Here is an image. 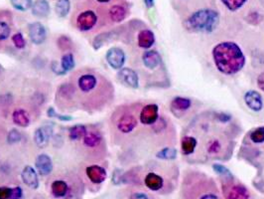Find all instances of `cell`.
Segmentation results:
<instances>
[{
    "instance_id": "37",
    "label": "cell",
    "mask_w": 264,
    "mask_h": 199,
    "mask_svg": "<svg viewBox=\"0 0 264 199\" xmlns=\"http://www.w3.org/2000/svg\"><path fill=\"white\" fill-rule=\"evenodd\" d=\"M11 32V28L7 22L0 20V41L6 40Z\"/></svg>"
},
{
    "instance_id": "29",
    "label": "cell",
    "mask_w": 264,
    "mask_h": 199,
    "mask_svg": "<svg viewBox=\"0 0 264 199\" xmlns=\"http://www.w3.org/2000/svg\"><path fill=\"white\" fill-rule=\"evenodd\" d=\"M156 156L160 159H163V160H172V159H175L177 157V149L174 147L166 146V147L160 149L156 153Z\"/></svg>"
},
{
    "instance_id": "26",
    "label": "cell",
    "mask_w": 264,
    "mask_h": 199,
    "mask_svg": "<svg viewBox=\"0 0 264 199\" xmlns=\"http://www.w3.org/2000/svg\"><path fill=\"white\" fill-rule=\"evenodd\" d=\"M12 120H13V123L15 125H17L21 128H26L30 124V119H29L28 114L24 110H21V109L13 112Z\"/></svg>"
},
{
    "instance_id": "46",
    "label": "cell",
    "mask_w": 264,
    "mask_h": 199,
    "mask_svg": "<svg viewBox=\"0 0 264 199\" xmlns=\"http://www.w3.org/2000/svg\"><path fill=\"white\" fill-rule=\"evenodd\" d=\"M143 1L147 8H151L154 6V0H143Z\"/></svg>"
},
{
    "instance_id": "3",
    "label": "cell",
    "mask_w": 264,
    "mask_h": 199,
    "mask_svg": "<svg viewBox=\"0 0 264 199\" xmlns=\"http://www.w3.org/2000/svg\"><path fill=\"white\" fill-rule=\"evenodd\" d=\"M216 69L224 75H234L246 65V57L240 47L230 41L218 43L212 50Z\"/></svg>"
},
{
    "instance_id": "44",
    "label": "cell",
    "mask_w": 264,
    "mask_h": 199,
    "mask_svg": "<svg viewBox=\"0 0 264 199\" xmlns=\"http://www.w3.org/2000/svg\"><path fill=\"white\" fill-rule=\"evenodd\" d=\"M52 70L57 75H64V74H66V72L63 70L61 64L59 65L57 62H53L52 63Z\"/></svg>"
},
{
    "instance_id": "35",
    "label": "cell",
    "mask_w": 264,
    "mask_h": 199,
    "mask_svg": "<svg viewBox=\"0 0 264 199\" xmlns=\"http://www.w3.org/2000/svg\"><path fill=\"white\" fill-rule=\"evenodd\" d=\"M128 199H157L153 194L144 191V190H140V189H135L132 190V192L128 194Z\"/></svg>"
},
{
    "instance_id": "32",
    "label": "cell",
    "mask_w": 264,
    "mask_h": 199,
    "mask_svg": "<svg viewBox=\"0 0 264 199\" xmlns=\"http://www.w3.org/2000/svg\"><path fill=\"white\" fill-rule=\"evenodd\" d=\"M12 6L19 11H27L32 8V0H10Z\"/></svg>"
},
{
    "instance_id": "24",
    "label": "cell",
    "mask_w": 264,
    "mask_h": 199,
    "mask_svg": "<svg viewBox=\"0 0 264 199\" xmlns=\"http://www.w3.org/2000/svg\"><path fill=\"white\" fill-rule=\"evenodd\" d=\"M110 17L114 22H122L126 19L128 15V10L124 6L120 4L112 5L108 11Z\"/></svg>"
},
{
    "instance_id": "18",
    "label": "cell",
    "mask_w": 264,
    "mask_h": 199,
    "mask_svg": "<svg viewBox=\"0 0 264 199\" xmlns=\"http://www.w3.org/2000/svg\"><path fill=\"white\" fill-rule=\"evenodd\" d=\"M196 148H197L196 138L193 135L186 133L181 139V150L183 155L192 156L195 153Z\"/></svg>"
},
{
    "instance_id": "2",
    "label": "cell",
    "mask_w": 264,
    "mask_h": 199,
    "mask_svg": "<svg viewBox=\"0 0 264 199\" xmlns=\"http://www.w3.org/2000/svg\"><path fill=\"white\" fill-rule=\"evenodd\" d=\"M181 195L183 199H224L212 177L194 170L184 175Z\"/></svg>"
},
{
    "instance_id": "1",
    "label": "cell",
    "mask_w": 264,
    "mask_h": 199,
    "mask_svg": "<svg viewBox=\"0 0 264 199\" xmlns=\"http://www.w3.org/2000/svg\"><path fill=\"white\" fill-rule=\"evenodd\" d=\"M208 121L206 118H202L200 122L194 124L193 127V135L197 140V148L200 149V155L204 156L208 159H224L230 156L232 147V138L230 136V133L224 131L218 132L220 130V126L230 121V117L228 115L224 114H216L214 125V119ZM194 153V154H195ZM193 154V155H194Z\"/></svg>"
},
{
    "instance_id": "39",
    "label": "cell",
    "mask_w": 264,
    "mask_h": 199,
    "mask_svg": "<svg viewBox=\"0 0 264 199\" xmlns=\"http://www.w3.org/2000/svg\"><path fill=\"white\" fill-rule=\"evenodd\" d=\"M214 169L216 170V172H218V174H220L224 178H228V177H232V174L230 172V170L224 167V165L220 164H214L212 165Z\"/></svg>"
},
{
    "instance_id": "36",
    "label": "cell",
    "mask_w": 264,
    "mask_h": 199,
    "mask_svg": "<svg viewBox=\"0 0 264 199\" xmlns=\"http://www.w3.org/2000/svg\"><path fill=\"white\" fill-rule=\"evenodd\" d=\"M252 141L254 143H262L264 142V127H260L254 130L250 135Z\"/></svg>"
},
{
    "instance_id": "17",
    "label": "cell",
    "mask_w": 264,
    "mask_h": 199,
    "mask_svg": "<svg viewBox=\"0 0 264 199\" xmlns=\"http://www.w3.org/2000/svg\"><path fill=\"white\" fill-rule=\"evenodd\" d=\"M21 177L23 182L30 188L32 189H37L39 187V179H38V175L37 172L35 171V169L29 165L25 166L22 173H21Z\"/></svg>"
},
{
    "instance_id": "13",
    "label": "cell",
    "mask_w": 264,
    "mask_h": 199,
    "mask_svg": "<svg viewBox=\"0 0 264 199\" xmlns=\"http://www.w3.org/2000/svg\"><path fill=\"white\" fill-rule=\"evenodd\" d=\"M88 178L94 184H100L106 179V171L100 165H90L86 169Z\"/></svg>"
},
{
    "instance_id": "40",
    "label": "cell",
    "mask_w": 264,
    "mask_h": 199,
    "mask_svg": "<svg viewBox=\"0 0 264 199\" xmlns=\"http://www.w3.org/2000/svg\"><path fill=\"white\" fill-rule=\"evenodd\" d=\"M20 140H21V133H19V131H17V130H11L8 133V135H7V141H8V143L13 144V143L19 142Z\"/></svg>"
},
{
    "instance_id": "15",
    "label": "cell",
    "mask_w": 264,
    "mask_h": 199,
    "mask_svg": "<svg viewBox=\"0 0 264 199\" xmlns=\"http://www.w3.org/2000/svg\"><path fill=\"white\" fill-rule=\"evenodd\" d=\"M244 102H246V106L254 112H260L264 108V102H262V98L260 94L258 93L256 91H254V90L246 93Z\"/></svg>"
},
{
    "instance_id": "19",
    "label": "cell",
    "mask_w": 264,
    "mask_h": 199,
    "mask_svg": "<svg viewBox=\"0 0 264 199\" xmlns=\"http://www.w3.org/2000/svg\"><path fill=\"white\" fill-rule=\"evenodd\" d=\"M51 135H52V128L50 127L39 128L34 133V141L37 144V146L41 148L46 147Z\"/></svg>"
},
{
    "instance_id": "38",
    "label": "cell",
    "mask_w": 264,
    "mask_h": 199,
    "mask_svg": "<svg viewBox=\"0 0 264 199\" xmlns=\"http://www.w3.org/2000/svg\"><path fill=\"white\" fill-rule=\"evenodd\" d=\"M12 41H13L15 47L18 48V49H23V48H25V46H26L25 39H24V37H23V35H22L21 33H16V34H14V35L12 36Z\"/></svg>"
},
{
    "instance_id": "31",
    "label": "cell",
    "mask_w": 264,
    "mask_h": 199,
    "mask_svg": "<svg viewBox=\"0 0 264 199\" xmlns=\"http://www.w3.org/2000/svg\"><path fill=\"white\" fill-rule=\"evenodd\" d=\"M74 65L76 63H74V55L72 53H66L65 55H63L61 59V66L66 73L68 71H72L74 68Z\"/></svg>"
},
{
    "instance_id": "20",
    "label": "cell",
    "mask_w": 264,
    "mask_h": 199,
    "mask_svg": "<svg viewBox=\"0 0 264 199\" xmlns=\"http://www.w3.org/2000/svg\"><path fill=\"white\" fill-rule=\"evenodd\" d=\"M51 192L55 198H65L70 192V186L65 180L57 179L51 184Z\"/></svg>"
},
{
    "instance_id": "11",
    "label": "cell",
    "mask_w": 264,
    "mask_h": 199,
    "mask_svg": "<svg viewBox=\"0 0 264 199\" xmlns=\"http://www.w3.org/2000/svg\"><path fill=\"white\" fill-rule=\"evenodd\" d=\"M118 78L124 85L132 88V89H137L139 86L138 75L134 70H132L130 68L120 69L118 74Z\"/></svg>"
},
{
    "instance_id": "41",
    "label": "cell",
    "mask_w": 264,
    "mask_h": 199,
    "mask_svg": "<svg viewBox=\"0 0 264 199\" xmlns=\"http://www.w3.org/2000/svg\"><path fill=\"white\" fill-rule=\"evenodd\" d=\"M47 114L50 118H56L60 121H70L72 120V117H70V116H61V115L57 114L53 108H49V110L47 111Z\"/></svg>"
},
{
    "instance_id": "43",
    "label": "cell",
    "mask_w": 264,
    "mask_h": 199,
    "mask_svg": "<svg viewBox=\"0 0 264 199\" xmlns=\"http://www.w3.org/2000/svg\"><path fill=\"white\" fill-rule=\"evenodd\" d=\"M11 195V188L7 186H0V199H9Z\"/></svg>"
},
{
    "instance_id": "10",
    "label": "cell",
    "mask_w": 264,
    "mask_h": 199,
    "mask_svg": "<svg viewBox=\"0 0 264 199\" xmlns=\"http://www.w3.org/2000/svg\"><path fill=\"white\" fill-rule=\"evenodd\" d=\"M106 61L112 68L120 70L126 63V54L122 49L118 47H112L106 53Z\"/></svg>"
},
{
    "instance_id": "47",
    "label": "cell",
    "mask_w": 264,
    "mask_h": 199,
    "mask_svg": "<svg viewBox=\"0 0 264 199\" xmlns=\"http://www.w3.org/2000/svg\"><path fill=\"white\" fill-rule=\"evenodd\" d=\"M98 2H100V3H108V2H110V0H96Z\"/></svg>"
},
{
    "instance_id": "16",
    "label": "cell",
    "mask_w": 264,
    "mask_h": 199,
    "mask_svg": "<svg viewBox=\"0 0 264 199\" xmlns=\"http://www.w3.org/2000/svg\"><path fill=\"white\" fill-rule=\"evenodd\" d=\"M98 80L96 77L92 74H84L78 80V86L80 92L90 93L96 87Z\"/></svg>"
},
{
    "instance_id": "7",
    "label": "cell",
    "mask_w": 264,
    "mask_h": 199,
    "mask_svg": "<svg viewBox=\"0 0 264 199\" xmlns=\"http://www.w3.org/2000/svg\"><path fill=\"white\" fill-rule=\"evenodd\" d=\"M98 22V16L92 10H86L80 12L76 20V24L80 31L92 30Z\"/></svg>"
},
{
    "instance_id": "45",
    "label": "cell",
    "mask_w": 264,
    "mask_h": 199,
    "mask_svg": "<svg viewBox=\"0 0 264 199\" xmlns=\"http://www.w3.org/2000/svg\"><path fill=\"white\" fill-rule=\"evenodd\" d=\"M258 86L262 92H264V72H262L258 78Z\"/></svg>"
},
{
    "instance_id": "33",
    "label": "cell",
    "mask_w": 264,
    "mask_h": 199,
    "mask_svg": "<svg viewBox=\"0 0 264 199\" xmlns=\"http://www.w3.org/2000/svg\"><path fill=\"white\" fill-rule=\"evenodd\" d=\"M222 4L230 11H236L242 8L248 0H220Z\"/></svg>"
},
{
    "instance_id": "9",
    "label": "cell",
    "mask_w": 264,
    "mask_h": 199,
    "mask_svg": "<svg viewBox=\"0 0 264 199\" xmlns=\"http://www.w3.org/2000/svg\"><path fill=\"white\" fill-rule=\"evenodd\" d=\"M138 121L136 116L132 112L124 113L116 122L118 130L122 133H130L137 127Z\"/></svg>"
},
{
    "instance_id": "12",
    "label": "cell",
    "mask_w": 264,
    "mask_h": 199,
    "mask_svg": "<svg viewBox=\"0 0 264 199\" xmlns=\"http://www.w3.org/2000/svg\"><path fill=\"white\" fill-rule=\"evenodd\" d=\"M29 37L31 41L36 44L40 45L45 42L46 40V29L45 27L40 23V22H34L29 25V30H28Z\"/></svg>"
},
{
    "instance_id": "21",
    "label": "cell",
    "mask_w": 264,
    "mask_h": 199,
    "mask_svg": "<svg viewBox=\"0 0 264 199\" xmlns=\"http://www.w3.org/2000/svg\"><path fill=\"white\" fill-rule=\"evenodd\" d=\"M191 106H192V102L188 98L177 97L171 102V110L175 115L188 111L191 108Z\"/></svg>"
},
{
    "instance_id": "22",
    "label": "cell",
    "mask_w": 264,
    "mask_h": 199,
    "mask_svg": "<svg viewBox=\"0 0 264 199\" xmlns=\"http://www.w3.org/2000/svg\"><path fill=\"white\" fill-rule=\"evenodd\" d=\"M144 66L148 69H155L161 64V56L157 51H146L142 56Z\"/></svg>"
},
{
    "instance_id": "30",
    "label": "cell",
    "mask_w": 264,
    "mask_h": 199,
    "mask_svg": "<svg viewBox=\"0 0 264 199\" xmlns=\"http://www.w3.org/2000/svg\"><path fill=\"white\" fill-rule=\"evenodd\" d=\"M70 0H57L55 10L59 17L61 18L66 17L70 12Z\"/></svg>"
},
{
    "instance_id": "23",
    "label": "cell",
    "mask_w": 264,
    "mask_h": 199,
    "mask_svg": "<svg viewBox=\"0 0 264 199\" xmlns=\"http://www.w3.org/2000/svg\"><path fill=\"white\" fill-rule=\"evenodd\" d=\"M137 41H138V45L139 47L141 48H144V49H148L150 48L154 42H155V36H154V33L149 30V29H144V30H141L138 34V38H137Z\"/></svg>"
},
{
    "instance_id": "28",
    "label": "cell",
    "mask_w": 264,
    "mask_h": 199,
    "mask_svg": "<svg viewBox=\"0 0 264 199\" xmlns=\"http://www.w3.org/2000/svg\"><path fill=\"white\" fill-rule=\"evenodd\" d=\"M88 133L86 127L84 125H76L70 129L68 132V137L72 140H80L84 137V135Z\"/></svg>"
},
{
    "instance_id": "8",
    "label": "cell",
    "mask_w": 264,
    "mask_h": 199,
    "mask_svg": "<svg viewBox=\"0 0 264 199\" xmlns=\"http://www.w3.org/2000/svg\"><path fill=\"white\" fill-rule=\"evenodd\" d=\"M139 120L144 126H153L159 120V107L155 104H149L142 108Z\"/></svg>"
},
{
    "instance_id": "42",
    "label": "cell",
    "mask_w": 264,
    "mask_h": 199,
    "mask_svg": "<svg viewBox=\"0 0 264 199\" xmlns=\"http://www.w3.org/2000/svg\"><path fill=\"white\" fill-rule=\"evenodd\" d=\"M23 196V190L20 186L11 188V195L9 199H21Z\"/></svg>"
},
{
    "instance_id": "5",
    "label": "cell",
    "mask_w": 264,
    "mask_h": 199,
    "mask_svg": "<svg viewBox=\"0 0 264 199\" xmlns=\"http://www.w3.org/2000/svg\"><path fill=\"white\" fill-rule=\"evenodd\" d=\"M220 22V14L214 9H200L191 14L186 22L185 26L192 32H212L214 31Z\"/></svg>"
},
{
    "instance_id": "6",
    "label": "cell",
    "mask_w": 264,
    "mask_h": 199,
    "mask_svg": "<svg viewBox=\"0 0 264 199\" xmlns=\"http://www.w3.org/2000/svg\"><path fill=\"white\" fill-rule=\"evenodd\" d=\"M222 193L224 199H250V192L248 187L234 180L232 177L222 178Z\"/></svg>"
},
{
    "instance_id": "34",
    "label": "cell",
    "mask_w": 264,
    "mask_h": 199,
    "mask_svg": "<svg viewBox=\"0 0 264 199\" xmlns=\"http://www.w3.org/2000/svg\"><path fill=\"white\" fill-rule=\"evenodd\" d=\"M110 38V33H102L98 35L92 43V47L94 50H98L100 48H102Z\"/></svg>"
},
{
    "instance_id": "4",
    "label": "cell",
    "mask_w": 264,
    "mask_h": 199,
    "mask_svg": "<svg viewBox=\"0 0 264 199\" xmlns=\"http://www.w3.org/2000/svg\"><path fill=\"white\" fill-rule=\"evenodd\" d=\"M145 187L153 192L160 194H169L173 192L178 183V168L166 165L165 169L151 170L143 178Z\"/></svg>"
},
{
    "instance_id": "25",
    "label": "cell",
    "mask_w": 264,
    "mask_h": 199,
    "mask_svg": "<svg viewBox=\"0 0 264 199\" xmlns=\"http://www.w3.org/2000/svg\"><path fill=\"white\" fill-rule=\"evenodd\" d=\"M32 13L37 17H46L50 13V5L46 0H37L32 5Z\"/></svg>"
},
{
    "instance_id": "27",
    "label": "cell",
    "mask_w": 264,
    "mask_h": 199,
    "mask_svg": "<svg viewBox=\"0 0 264 199\" xmlns=\"http://www.w3.org/2000/svg\"><path fill=\"white\" fill-rule=\"evenodd\" d=\"M82 139H84V144L88 147L98 146L102 141V137L100 133L98 132H94V131H90V132L88 131V133Z\"/></svg>"
},
{
    "instance_id": "14",
    "label": "cell",
    "mask_w": 264,
    "mask_h": 199,
    "mask_svg": "<svg viewBox=\"0 0 264 199\" xmlns=\"http://www.w3.org/2000/svg\"><path fill=\"white\" fill-rule=\"evenodd\" d=\"M35 166H36L39 174H41L43 176L49 175L53 170L52 159L50 158V156L48 154H45V153L39 154L37 156L36 161H35Z\"/></svg>"
}]
</instances>
